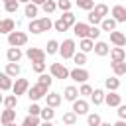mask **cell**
<instances>
[{"mask_svg": "<svg viewBox=\"0 0 126 126\" xmlns=\"http://www.w3.org/2000/svg\"><path fill=\"white\" fill-rule=\"evenodd\" d=\"M73 112H75L77 116L89 114V102H87V100H83V98H77V100L73 102Z\"/></svg>", "mask_w": 126, "mask_h": 126, "instance_id": "cell-9", "label": "cell"}, {"mask_svg": "<svg viewBox=\"0 0 126 126\" xmlns=\"http://www.w3.org/2000/svg\"><path fill=\"white\" fill-rule=\"evenodd\" d=\"M98 35H100V30L96 28V26H91V30H89V39H98Z\"/></svg>", "mask_w": 126, "mask_h": 126, "instance_id": "cell-48", "label": "cell"}, {"mask_svg": "<svg viewBox=\"0 0 126 126\" xmlns=\"http://www.w3.org/2000/svg\"><path fill=\"white\" fill-rule=\"evenodd\" d=\"M104 87H106L110 93H114V91L120 87V81H118V77H108V79L104 81Z\"/></svg>", "mask_w": 126, "mask_h": 126, "instance_id": "cell-28", "label": "cell"}, {"mask_svg": "<svg viewBox=\"0 0 126 126\" xmlns=\"http://www.w3.org/2000/svg\"><path fill=\"white\" fill-rule=\"evenodd\" d=\"M104 102L108 104V106H120L122 104V98H120V94H116V93H108V94H104Z\"/></svg>", "mask_w": 126, "mask_h": 126, "instance_id": "cell-18", "label": "cell"}, {"mask_svg": "<svg viewBox=\"0 0 126 126\" xmlns=\"http://www.w3.org/2000/svg\"><path fill=\"white\" fill-rule=\"evenodd\" d=\"M28 112H30V116H39V112H41V106H39L37 102H32V104L28 106Z\"/></svg>", "mask_w": 126, "mask_h": 126, "instance_id": "cell-44", "label": "cell"}, {"mask_svg": "<svg viewBox=\"0 0 126 126\" xmlns=\"http://www.w3.org/2000/svg\"><path fill=\"white\" fill-rule=\"evenodd\" d=\"M61 20L65 22V26H67V28H73V26L77 24V22H75V16H73V12H65V14L61 16Z\"/></svg>", "mask_w": 126, "mask_h": 126, "instance_id": "cell-36", "label": "cell"}, {"mask_svg": "<svg viewBox=\"0 0 126 126\" xmlns=\"http://www.w3.org/2000/svg\"><path fill=\"white\" fill-rule=\"evenodd\" d=\"M39 24H41V33H43V32H49V30L53 28V22L49 20V16H45V18H39Z\"/></svg>", "mask_w": 126, "mask_h": 126, "instance_id": "cell-39", "label": "cell"}, {"mask_svg": "<svg viewBox=\"0 0 126 126\" xmlns=\"http://www.w3.org/2000/svg\"><path fill=\"white\" fill-rule=\"evenodd\" d=\"M110 59H112V63H122V61H126V51L122 47H112L110 49Z\"/></svg>", "mask_w": 126, "mask_h": 126, "instance_id": "cell-11", "label": "cell"}, {"mask_svg": "<svg viewBox=\"0 0 126 126\" xmlns=\"http://www.w3.org/2000/svg\"><path fill=\"white\" fill-rule=\"evenodd\" d=\"M4 106L8 108V110H14L16 106H18V96H14V94H8V96H4Z\"/></svg>", "mask_w": 126, "mask_h": 126, "instance_id": "cell-29", "label": "cell"}, {"mask_svg": "<svg viewBox=\"0 0 126 126\" xmlns=\"http://www.w3.org/2000/svg\"><path fill=\"white\" fill-rule=\"evenodd\" d=\"M77 6H79L81 10H87V12H91V10L94 8V2H93V0H77Z\"/></svg>", "mask_w": 126, "mask_h": 126, "instance_id": "cell-38", "label": "cell"}, {"mask_svg": "<svg viewBox=\"0 0 126 126\" xmlns=\"http://www.w3.org/2000/svg\"><path fill=\"white\" fill-rule=\"evenodd\" d=\"M8 43H10V47H22L28 43V35L24 32H12V33H8Z\"/></svg>", "mask_w": 126, "mask_h": 126, "instance_id": "cell-3", "label": "cell"}, {"mask_svg": "<svg viewBox=\"0 0 126 126\" xmlns=\"http://www.w3.org/2000/svg\"><path fill=\"white\" fill-rule=\"evenodd\" d=\"M12 79L6 73H0V91H12Z\"/></svg>", "mask_w": 126, "mask_h": 126, "instance_id": "cell-25", "label": "cell"}, {"mask_svg": "<svg viewBox=\"0 0 126 126\" xmlns=\"http://www.w3.org/2000/svg\"><path fill=\"white\" fill-rule=\"evenodd\" d=\"M124 35H126V33H124Z\"/></svg>", "mask_w": 126, "mask_h": 126, "instance_id": "cell-58", "label": "cell"}, {"mask_svg": "<svg viewBox=\"0 0 126 126\" xmlns=\"http://www.w3.org/2000/svg\"><path fill=\"white\" fill-rule=\"evenodd\" d=\"M55 53H59V41H55V39H49V41H47L45 55H55Z\"/></svg>", "mask_w": 126, "mask_h": 126, "instance_id": "cell-31", "label": "cell"}, {"mask_svg": "<svg viewBox=\"0 0 126 126\" xmlns=\"http://www.w3.org/2000/svg\"><path fill=\"white\" fill-rule=\"evenodd\" d=\"M112 126H126V122H124V120H118V122H114Z\"/></svg>", "mask_w": 126, "mask_h": 126, "instance_id": "cell-51", "label": "cell"}, {"mask_svg": "<svg viewBox=\"0 0 126 126\" xmlns=\"http://www.w3.org/2000/svg\"><path fill=\"white\" fill-rule=\"evenodd\" d=\"M77 96H79V89H77V87L69 85V87H65V89H63V98H65V100L75 102V100H77Z\"/></svg>", "mask_w": 126, "mask_h": 126, "instance_id": "cell-12", "label": "cell"}, {"mask_svg": "<svg viewBox=\"0 0 126 126\" xmlns=\"http://www.w3.org/2000/svg\"><path fill=\"white\" fill-rule=\"evenodd\" d=\"M118 116H120V120L126 118V104H120L118 106Z\"/></svg>", "mask_w": 126, "mask_h": 126, "instance_id": "cell-50", "label": "cell"}, {"mask_svg": "<svg viewBox=\"0 0 126 126\" xmlns=\"http://www.w3.org/2000/svg\"><path fill=\"white\" fill-rule=\"evenodd\" d=\"M2 100H4V96H2V93H0V102H2Z\"/></svg>", "mask_w": 126, "mask_h": 126, "instance_id": "cell-54", "label": "cell"}, {"mask_svg": "<svg viewBox=\"0 0 126 126\" xmlns=\"http://www.w3.org/2000/svg\"><path fill=\"white\" fill-rule=\"evenodd\" d=\"M100 126H112L110 122H100Z\"/></svg>", "mask_w": 126, "mask_h": 126, "instance_id": "cell-53", "label": "cell"}, {"mask_svg": "<svg viewBox=\"0 0 126 126\" xmlns=\"http://www.w3.org/2000/svg\"><path fill=\"white\" fill-rule=\"evenodd\" d=\"M24 12H26V16H28L30 22H32V20H35V16H37V6H35L33 2H28L26 8H24Z\"/></svg>", "mask_w": 126, "mask_h": 126, "instance_id": "cell-26", "label": "cell"}, {"mask_svg": "<svg viewBox=\"0 0 126 126\" xmlns=\"http://www.w3.org/2000/svg\"><path fill=\"white\" fill-rule=\"evenodd\" d=\"M53 28H55V30H57V32H67V30H69V28H67V26H65V22H63V20H61V18H59V20H57V22H53Z\"/></svg>", "mask_w": 126, "mask_h": 126, "instance_id": "cell-49", "label": "cell"}, {"mask_svg": "<svg viewBox=\"0 0 126 126\" xmlns=\"http://www.w3.org/2000/svg\"><path fill=\"white\" fill-rule=\"evenodd\" d=\"M41 8H43V12H45V14H53V12L57 10V2H53V0H45Z\"/></svg>", "mask_w": 126, "mask_h": 126, "instance_id": "cell-35", "label": "cell"}, {"mask_svg": "<svg viewBox=\"0 0 126 126\" xmlns=\"http://www.w3.org/2000/svg\"><path fill=\"white\" fill-rule=\"evenodd\" d=\"M100 30H102V32H108V33H112V32H116V22H114L112 18H104V20L100 22Z\"/></svg>", "mask_w": 126, "mask_h": 126, "instance_id": "cell-19", "label": "cell"}, {"mask_svg": "<svg viewBox=\"0 0 126 126\" xmlns=\"http://www.w3.org/2000/svg\"><path fill=\"white\" fill-rule=\"evenodd\" d=\"M91 100H93V104H94V106L102 104V102H104V91H102V89H94V91H93V94H91Z\"/></svg>", "mask_w": 126, "mask_h": 126, "instance_id": "cell-23", "label": "cell"}, {"mask_svg": "<svg viewBox=\"0 0 126 126\" xmlns=\"http://www.w3.org/2000/svg\"><path fill=\"white\" fill-rule=\"evenodd\" d=\"M6 59H8V63H18L22 59V49L20 47H10L6 51Z\"/></svg>", "mask_w": 126, "mask_h": 126, "instance_id": "cell-13", "label": "cell"}, {"mask_svg": "<svg viewBox=\"0 0 126 126\" xmlns=\"http://www.w3.org/2000/svg\"><path fill=\"white\" fill-rule=\"evenodd\" d=\"M53 116H55V110H53V108H49V106L41 108V112H39V118H41L43 122H51V120H53Z\"/></svg>", "mask_w": 126, "mask_h": 126, "instance_id": "cell-27", "label": "cell"}, {"mask_svg": "<svg viewBox=\"0 0 126 126\" xmlns=\"http://www.w3.org/2000/svg\"><path fill=\"white\" fill-rule=\"evenodd\" d=\"M69 77H71L75 83L85 85V83L89 81V71H87V69H83V67H75V69H71V71H69Z\"/></svg>", "mask_w": 126, "mask_h": 126, "instance_id": "cell-5", "label": "cell"}, {"mask_svg": "<svg viewBox=\"0 0 126 126\" xmlns=\"http://www.w3.org/2000/svg\"><path fill=\"white\" fill-rule=\"evenodd\" d=\"M37 83L49 89V87H51V83H53V77H51V75H47V73H41V75L37 77Z\"/></svg>", "mask_w": 126, "mask_h": 126, "instance_id": "cell-34", "label": "cell"}, {"mask_svg": "<svg viewBox=\"0 0 126 126\" xmlns=\"http://www.w3.org/2000/svg\"><path fill=\"white\" fill-rule=\"evenodd\" d=\"M100 122H102V120H100V116H98L96 112L87 116V124H89V126H100Z\"/></svg>", "mask_w": 126, "mask_h": 126, "instance_id": "cell-41", "label": "cell"}, {"mask_svg": "<svg viewBox=\"0 0 126 126\" xmlns=\"http://www.w3.org/2000/svg\"><path fill=\"white\" fill-rule=\"evenodd\" d=\"M28 96H30V100H33V102L39 100V98H45V96H47V87L35 83V85H32V87L28 89Z\"/></svg>", "mask_w": 126, "mask_h": 126, "instance_id": "cell-2", "label": "cell"}, {"mask_svg": "<svg viewBox=\"0 0 126 126\" xmlns=\"http://www.w3.org/2000/svg\"><path fill=\"white\" fill-rule=\"evenodd\" d=\"M14 120H16V110H4L2 114H0V122H2V126H8V124H14Z\"/></svg>", "mask_w": 126, "mask_h": 126, "instance_id": "cell-15", "label": "cell"}, {"mask_svg": "<svg viewBox=\"0 0 126 126\" xmlns=\"http://www.w3.org/2000/svg\"><path fill=\"white\" fill-rule=\"evenodd\" d=\"M0 22H2V20H0Z\"/></svg>", "mask_w": 126, "mask_h": 126, "instance_id": "cell-57", "label": "cell"}, {"mask_svg": "<svg viewBox=\"0 0 126 126\" xmlns=\"http://www.w3.org/2000/svg\"><path fill=\"white\" fill-rule=\"evenodd\" d=\"M93 91H94V89H93L91 85H87V83H85V85H81L79 94H83V96H91V94H93Z\"/></svg>", "mask_w": 126, "mask_h": 126, "instance_id": "cell-46", "label": "cell"}, {"mask_svg": "<svg viewBox=\"0 0 126 126\" xmlns=\"http://www.w3.org/2000/svg\"><path fill=\"white\" fill-rule=\"evenodd\" d=\"M57 8H59L63 14H65V12H71V2H69V0H59V2H57Z\"/></svg>", "mask_w": 126, "mask_h": 126, "instance_id": "cell-45", "label": "cell"}, {"mask_svg": "<svg viewBox=\"0 0 126 126\" xmlns=\"http://www.w3.org/2000/svg\"><path fill=\"white\" fill-rule=\"evenodd\" d=\"M73 61L77 63V67H83V65L87 63V55L79 51V53H75V55H73Z\"/></svg>", "mask_w": 126, "mask_h": 126, "instance_id": "cell-42", "label": "cell"}, {"mask_svg": "<svg viewBox=\"0 0 126 126\" xmlns=\"http://www.w3.org/2000/svg\"><path fill=\"white\" fill-rule=\"evenodd\" d=\"M79 49H81V53H85V55H87L89 51H93V49H94V41H93V39H89V37H87V39H81V41H79Z\"/></svg>", "mask_w": 126, "mask_h": 126, "instance_id": "cell-21", "label": "cell"}, {"mask_svg": "<svg viewBox=\"0 0 126 126\" xmlns=\"http://www.w3.org/2000/svg\"><path fill=\"white\" fill-rule=\"evenodd\" d=\"M87 20H89V26H96V24H100V22H102L98 16H94V14H93V10L87 14Z\"/></svg>", "mask_w": 126, "mask_h": 126, "instance_id": "cell-47", "label": "cell"}, {"mask_svg": "<svg viewBox=\"0 0 126 126\" xmlns=\"http://www.w3.org/2000/svg\"><path fill=\"white\" fill-rule=\"evenodd\" d=\"M49 75H51L53 79H69V69H67L63 63H51Z\"/></svg>", "mask_w": 126, "mask_h": 126, "instance_id": "cell-4", "label": "cell"}, {"mask_svg": "<svg viewBox=\"0 0 126 126\" xmlns=\"http://www.w3.org/2000/svg\"><path fill=\"white\" fill-rule=\"evenodd\" d=\"M77 45H75V39H63V43H59V53L63 59H71L77 51Z\"/></svg>", "mask_w": 126, "mask_h": 126, "instance_id": "cell-1", "label": "cell"}, {"mask_svg": "<svg viewBox=\"0 0 126 126\" xmlns=\"http://www.w3.org/2000/svg\"><path fill=\"white\" fill-rule=\"evenodd\" d=\"M112 71H114V77L126 75V61H122V63H112Z\"/></svg>", "mask_w": 126, "mask_h": 126, "instance_id": "cell-33", "label": "cell"}, {"mask_svg": "<svg viewBox=\"0 0 126 126\" xmlns=\"http://www.w3.org/2000/svg\"><path fill=\"white\" fill-rule=\"evenodd\" d=\"M110 41L116 45V47H124L126 45V35L122 32H112L110 33Z\"/></svg>", "mask_w": 126, "mask_h": 126, "instance_id": "cell-16", "label": "cell"}, {"mask_svg": "<svg viewBox=\"0 0 126 126\" xmlns=\"http://www.w3.org/2000/svg\"><path fill=\"white\" fill-rule=\"evenodd\" d=\"M20 71H22V67H20L18 63H8V65H6V71H4V73H6V75H8L10 79H14V77H18V75H20Z\"/></svg>", "mask_w": 126, "mask_h": 126, "instance_id": "cell-22", "label": "cell"}, {"mask_svg": "<svg viewBox=\"0 0 126 126\" xmlns=\"http://www.w3.org/2000/svg\"><path fill=\"white\" fill-rule=\"evenodd\" d=\"M61 94L59 93H47V96H45V102H47V106L49 108H57L59 104H61Z\"/></svg>", "mask_w": 126, "mask_h": 126, "instance_id": "cell-14", "label": "cell"}, {"mask_svg": "<svg viewBox=\"0 0 126 126\" xmlns=\"http://www.w3.org/2000/svg\"><path fill=\"white\" fill-rule=\"evenodd\" d=\"M28 89H30V83H28V79H16V83L12 85V93H14V96L26 94V93H28Z\"/></svg>", "mask_w": 126, "mask_h": 126, "instance_id": "cell-7", "label": "cell"}, {"mask_svg": "<svg viewBox=\"0 0 126 126\" xmlns=\"http://www.w3.org/2000/svg\"><path fill=\"white\" fill-rule=\"evenodd\" d=\"M93 51H94L98 57H104V55H108V53H110V47H108V43H106V41H96Z\"/></svg>", "mask_w": 126, "mask_h": 126, "instance_id": "cell-17", "label": "cell"}, {"mask_svg": "<svg viewBox=\"0 0 126 126\" xmlns=\"http://www.w3.org/2000/svg\"><path fill=\"white\" fill-rule=\"evenodd\" d=\"M63 124H67V126H75V124H77V114H75L73 110L65 112V114H63Z\"/></svg>", "mask_w": 126, "mask_h": 126, "instance_id": "cell-32", "label": "cell"}, {"mask_svg": "<svg viewBox=\"0 0 126 126\" xmlns=\"http://www.w3.org/2000/svg\"><path fill=\"white\" fill-rule=\"evenodd\" d=\"M89 30H91V26L85 24V22H77V24L73 26V33H75L79 39H87V37H89Z\"/></svg>", "mask_w": 126, "mask_h": 126, "instance_id": "cell-8", "label": "cell"}, {"mask_svg": "<svg viewBox=\"0 0 126 126\" xmlns=\"http://www.w3.org/2000/svg\"><path fill=\"white\" fill-rule=\"evenodd\" d=\"M14 32V20L12 18H4L0 22V33H12Z\"/></svg>", "mask_w": 126, "mask_h": 126, "instance_id": "cell-20", "label": "cell"}, {"mask_svg": "<svg viewBox=\"0 0 126 126\" xmlns=\"http://www.w3.org/2000/svg\"><path fill=\"white\" fill-rule=\"evenodd\" d=\"M112 20L118 24V22H126V8L122 4H116L112 8Z\"/></svg>", "mask_w": 126, "mask_h": 126, "instance_id": "cell-10", "label": "cell"}, {"mask_svg": "<svg viewBox=\"0 0 126 126\" xmlns=\"http://www.w3.org/2000/svg\"><path fill=\"white\" fill-rule=\"evenodd\" d=\"M41 122H39V116H26L24 118V122H22V126H39Z\"/></svg>", "mask_w": 126, "mask_h": 126, "instance_id": "cell-37", "label": "cell"}, {"mask_svg": "<svg viewBox=\"0 0 126 126\" xmlns=\"http://www.w3.org/2000/svg\"><path fill=\"white\" fill-rule=\"evenodd\" d=\"M8 126H16V124H8Z\"/></svg>", "mask_w": 126, "mask_h": 126, "instance_id": "cell-55", "label": "cell"}, {"mask_svg": "<svg viewBox=\"0 0 126 126\" xmlns=\"http://www.w3.org/2000/svg\"><path fill=\"white\" fill-rule=\"evenodd\" d=\"M32 69H33L37 75L45 73V61H35V63H32Z\"/></svg>", "mask_w": 126, "mask_h": 126, "instance_id": "cell-43", "label": "cell"}, {"mask_svg": "<svg viewBox=\"0 0 126 126\" xmlns=\"http://www.w3.org/2000/svg\"><path fill=\"white\" fill-rule=\"evenodd\" d=\"M26 55H28V59H30L32 63H35V61H45V49H39V47H28Z\"/></svg>", "mask_w": 126, "mask_h": 126, "instance_id": "cell-6", "label": "cell"}, {"mask_svg": "<svg viewBox=\"0 0 126 126\" xmlns=\"http://www.w3.org/2000/svg\"><path fill=\"white\" fill-rule=\"evenodd\" d=\"M93 14H94V16H98L100 20H104V18H106V14H108V6H106V4H94Z\"/></svg>", "mask_w": 126, "mask_h": 126, "instance_id": "cell-24", "label": "cell"}, {"mask_svg": "<svg viewBox=\"0 0 126 126\" xmlns=\"http://www.w3.org/2000/svg\"><path fill=\"white\" fill-rule=\"evenodd\" d=\"M18 8H20V2H18V0H6V2H4V10H6L8 14L18 12Z\"/></svg>", "mask_w": 126, "mask_h": 126, "instance_id": "cell-30", "label": "cell"}, {"mask_svg": "<svg viewBox=\"0 0 126 126\" xmlns=\"http://www.w3.org/2000/svg\"><path fill=\"white\" fill-rule=\"evenodd\" d=\"M124 120H126V118H124Z\"/></svg>", "mask_w": 126, "mask_h": 126, "instance_id": "cell-56", "label": "cell"}, {"mask_svg": "<svg viewBox=\"0 0 126 126\" xmlns=\"http://www.w3.org/2000/svg\"><path fill=\"white\" fill-rule=\"evenodd\" d=\"M39 126H53V122H41Z\"/></svg>", "mask_w": 126, "mask_h": 126, "instance_id": "cell-52", "label": "cell"}, {"mask_svg": "<svg viewBox=\"0 0 126 126\" xmlns=\"http://www.w3.org/2000/svg\"><path fill=\"white\" fill-rule=\"evenodd\" d=\"M28 30L32 32V33H41V24H39V20H32L30 22V26H28Z\"/></svg>", "mask_w": 126, "mask_h": 126, "instance_id": "cell-40", "label": "cell"}]
</instances>
